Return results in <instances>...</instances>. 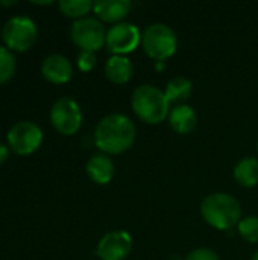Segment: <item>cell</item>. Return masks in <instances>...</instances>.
Masks as SVG:
<instances>
[{"label": "cell", "mask_w": 258, "mask_h": 260, "mask_svg": "<svg viewBox=\"0 0 258 260\" xmlns=\"http://www.w3.org/2000/svg\"><path fill=\"white\" fill-rule=\"evenodd\" d=\"M135 123L125 114L111 113L100 119L94 129V143L103 154L117 155L135 142Z\"/></svg>", "instance_id": "obj_1"}, {"label": "cell", "mask_w": 258, "mask_h": 260, "mask_svg": "<svg viewBox=\"0 0 258 260\" xmlns=\"http://www.w3.org/2000/svg\"><path fill=\"white\" fill-rule=\"evenodd\" d=\"M201 215L208 225L217 230H231L242 221V207L233 195L216 192L202 201Z\"/></svg>", "instance_id": "obj_2"}, {"label": "cell", "mask_w": 258, "mask_h": 260, "mask_svg": "<svg viewBox=\"0 0 258 260\" xmlns=\"http://www.w3.org/2000/svg\"><path fill=\"white\" fill-rule=\"evenodd\" d=\"M131 107L140 120L151 125L163 122L169 117L170 113V102L166 98L164 91L151 84L138 85L134 90Z\"/></svg>", "instance_id": "obj_3"}, {"label": "cell", "mask_w": 258, "mask_h": 260, "mask_svg": "<svg viewBox=\"0 0 258 260\" xmlns=\"http://www.w3.org/2000/svg\"><path fill=\"white\" fill-rule=\"evenodd\" d=\"M141 46L148 56L164 61L176 52L178 37L169 24L152 23L141 34Z\"/></svg>", "instance_id": "obj_4"}, {"label": "cell", "mask_w": 258, "mask_h": 260, "mask_svg": "<svg viewBox=\"0 0 258 260\" xmlns=\"http://www.w3.org/2000/svg\"><path fill=\"white\" fill-rule=\"evenodd\" d=\"M38 27L27 15H14L6 20L2 29V38L9 50L24 52L36 40Z\"/></svg>", "instance_id": "obj_5"}, {"label": "cell", "mask_w": 258, "mask_h": 260, "mask_svg": "<svg viewBox=\"0 0 258 260\" xmlns=\"http://www.w3.org/2000/svg\"><path fill=\"white\" fill-rule=\"evenodd\" d=\"M70 38L81 50L97 52L105 44L106 30L99 18L84 17L71 23Z\"/></svg>", "instance_id": "obj_6"}, {"label": "cell", "mask_w": 258, "mask_h": 260, "mask_svg": "<svg viewBox=\"0 0 258 260\" xmlns=\"http://www.w3.org/2000/svg\"><path fill=\"white\" fill-rule=\"evenodd\" d=\"M50 122L59 134L73 136L82 125V110L73 98H59L50 108Z\"/></svg>", "instance_id": "obj_7"}, {"label": "cell", "mask_w": 258, "mask_h": 260, "mask_svg": "<svg viewBox=\"0 0 258 260\" xmlns=\"http://www.w3.org/2000/svg\"><path fill=\"white\" fill-rule=\"evenodd\" d=\"M8 146L18 155H29L35 152L43 142L41 128L30 120H20L8 131Z\"/></svg>", "instance_id": "obj_8"}, {"label": "cell", "mask_w": 258, "mask_h": 260, "mask_svg": "<svg viewBox=\"0 0 258 260\" xmlns=\"http://www.w3.org/2000/svg\"><path fill=\"white\" fill-rule=\"evenodd\" d=\"M140 43H141L140 29L132 23L120 21V23L113 24L106 30L105 44L108 50L114 55L131 53Z\"/></svg>", "instance_id": "obj_9"}, {"label": "cell", "mask_w": 258, "mask_h": 260, "mask_svg": "<svg viewBox=\"0 0 258 260\" xmlns=\"http://www.w3.org/2000/svg\"><path fill=\"white\" fill-rule=\"evenodd\" d=\"M132 251V238L126 230L105 233L97 244V256L102 260H123Z\"/></svg>", "instance_id": "obj_10"}, {"label": "cell", "mask_w": 258, "mask_h": 260, "mask_svg": "<svg viewBox=\"0 0 258 260\" xmlns=\"http://www.w3.org/2000/svg\"><path fill=\"white\" fill-rule=\"evenodd\" d=\"M41 73L52 84H65L73 75V66L67 56L50 53L41 62Z\"/></svg>", "instance_id": "obj_11"}, {"label": "cell", "mask_w": 258, "mask_h": 260, "mask_svg": "<svg viewBox=\"0 0 258 260\" xmlns=\"http://www.w3.org/2000/svg\"><path fill=\"white\" fill-rule=\"evenodd\" d=\"M131 8L132 2L129 0H97L94 2L93 11L100 21L120 23L129 14Z\"/></svg>", "instance_id": "obj_12"}, {"label": "cell", "mask_w": 258, "mask_h": 260, "mask_svg": "<svg viewBox=\"0 0 258 260\" xmlns=\"http://www.w3.org/2000/svg\"><path fill=\"white\" fill-rule=\"evenodd\" d=\"M87 175L97 184H108L114 177V161L108 154H94L88 158L85 166Z\"/></svg>", "instance_id": "obj_13"}, {"label": "cell", "mask_w": 258, "mask_h": 260, "mask_svg": "<svg viewBox=\"0 0 258 260\" xmlns=\"http://www.w3.org/2000/svg\"><path fill=\"white\" fill-rule=\"evenodd\" d=\"M169 125L178 134H190L198 125V114L190 105H176L169 113Z\"/></svg>", "instance_id": "obj_14"}, {"label": "cell", "mask_w": 258, "mask_h": 260, "mask_svg": "<svg viewBox=\"0 0 258 260\" xmlns=\"http://www.w3.org/2000/svg\"><path fill=\"white\" fill-rule=\"evenodd\" d=\"M132 62L125 55H113L105 62V75L113 84H126L132 76Z\"/></svg>", "instance_id": "obj_15"}, {"label": "cell", "mask_w": 258, "mask_h": 260, "mask_svg": "<svg viewBox=\"0 0 258 260\" xmlns=\"http://www.w3.org/2000/svg\"><path fill=\"white\" fill-rule=\"evenodd\" d=\"M234 180L242 187H254L258 184V158L245 157L234 166Z\"/></svg>", "instance_id": "obj_16"}, {"label": "cell", "mask_w": 258, "mask_h": 260, "mask_svg": "<svg viewBox=\"0 0 258 260\" xmlns=\"http://www.w3.org/2000/svg\"><path fill=\"white\" fill-rule=\"evenodd\" d=\"M193 93V84L189 78L176 76L170 79L166 85L164 94L169 99L170 104H179L184 105V102L192 96Z\"/></svg>", "instance_id": "obj_17"}, {"label": "cell", "mask_w": 258, "mask_h": 260, "mask_svg": "<svg viewBox=\"0 0 258 260\" xmlns=\"http://www.w3.org/2000/svg\"><path fill=\"white\" fill-rule=\"evenodd\" d=\"M58 6L64 15L79 20V18L87 17V14L93 9L94 2H91V0H59Z\"/></svg>", "instance_id": "obj_18"}, {"label": "cell", "mask_w": 258, "mask_h": 260, "mask_svg": "<svg viewBox=\"0 0 258 260\" xmlns=\"http://www.w3.org/2000/svg\"><path fill=\"white\" fill-rule=\"evenodd\" d=\"M15 67L17 62L12 50H9L5 46H0V85L8 82L14 76Z\"/></svg>", "instance_id": "obj_19"}, {"label": "cell", "mask_w": 258, "mask_h": 260, "mask_svg": "<svg viewBox=\"0 0 258 260\" xmlns=\"http://www.w3.org/2000/svg\"><path fill=\"white\" fill-rule=\"evenodd\" d=\"M239 233L240 236L251 242V244H257L258 242V216H246L242 218V221L239 222Z\"/></svg>", "instance_id": "obj_20"}, {"label": "cell", "mask_w": 258, "mask_h": 260, "mask_svg": "<svg viewBox=\"0 0 258 260\" xmlns=\"http://www.w3.org/2000/svg\"><path fill=\"white\" fill-rule=\"evenodd\" d=\"M96 52H88V50H81L78 55V67L82 72H90L96 66Z\"/></svg>", "instance_id": "obj_21"}, {"label": "cell", "mask_w": 258, "mask_h": 260, "mask_svg": "<svg viewBox=\"0 0 258 260\" xmlns=\"http://www.w3.org/2000/svg\"><path fill=\"white\" fill-rule=\"evenodd\" d=\"M186 260H220V257L214 250L207 248V247H201V248L190 251Z\"/></svg>", "instance_id": "obj_22"}, {"label": "cell", "mask_w": 258, "mask_h": 260, "mask_svg": "<svg viewBox=\"0 0 258 260\" xmlns=\"http://www.w3.org/2000/svg\"><path fill=\"white\" fill-rule=\"evenodd\" d=\"M9 157V151H8V146H5L3 143H0V165L5 163Z\"/></svg>", "instance_id": "obj_23"}, {"label": "cell", "mask_w": 258, "mask_h": 260, "mask_svg": "<svg viewBox=\"0 0 258 260\" xmlns=\"http://www.w3.org/2000/svg\"><path fill=\"white\" fill-rule=\"evenodd\" d=\"M30 3H33V5H52L53 2L52 0H30Z\"/></svg>", "instance_id": "obj_24"}, {"label": "cell", "mask_w": 258, "mask_h": 260, "mask_svg": "<svg viewBox=\"0 0 258 260\" xmlns=\"http://www.w3.org/2000/svg\"><path fill=\"white\" fill-rule=\"evenodd\" d=\"M0 5L2 6H14V5H17V0H8V2L0 0Z\"/></svg>", "instance_id": "obj_25"}, {"label": "cell", "mask_w": 258, "mask_h": 260, "mask_svg": "<svg viewBox=\"0 0 258 260\" xmlns=\"http://www.w3.org/2000/svg\"><path fill=\"white\" fill-rule=\"evenodd\" d=\"M252 260H258V250H257V253H255V254L252 256Z\"/></svg>", "instance_id": "obj_26"}, {"label": "cell", "mask_w": 258, "mask_h": 260, "mask_svg": "<svg viewBox=\"0 0 258 260\" xmlns=\"http://www.w3.org/2000/svg\"><path fill=\"white\" fill-rule=\"evenodd\" d=\"M2 29H3V27H2V26H0V37H2Z\"/></svg>", "instance_id": "obj_27"}, {"label": "cell", "mask_w": 258, "mask_h": 260, "mask_svg": "<svg viewBox=\"0 0 258 260\" xmlns=\"http://www.w3.org/2000/svg\"><path fill=\"white\" fill-rule=\"evenodd\" d=\"M257 149H258V143H257Z\"/></svg>", "instance_id": "obj_28"}]
</instances>
